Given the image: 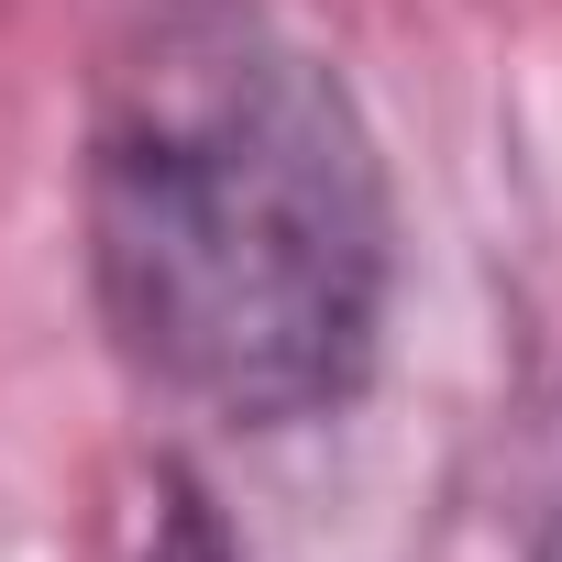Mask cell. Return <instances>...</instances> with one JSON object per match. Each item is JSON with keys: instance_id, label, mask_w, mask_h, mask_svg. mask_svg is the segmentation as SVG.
<instances>
[{"instance_id": "6da1fadb", "label": "cell", "mask_w": 562, "mask_h": 562, "mask_svg": "<svg viewBox=\"0 0 562 562\" xmlns=\"http://www.w3.org/2000/svg\"><path fill=\"white\" fill-rule=\"evenodd\" d=\"M78 221L122 364L221 430L331 419L386 342V155L276 0H133L111 23Z\"/></svg>"}, {"instance_id": "7a4b0ae2", "label": "cell", "mask_w": 562, "mask_h": 562, "mask_svg": "<svg viewBox=\"0 0 562 562\" xmlns=\"http://www.w3.org/2000/svg\"><path fill=\"white\" fill-rule=\"evenodd\" d=\"M133 562H232V551H221V529H210V507H199L188 485H166V507L144 518V540H133Z\"/></svg>"}]
</instances>
